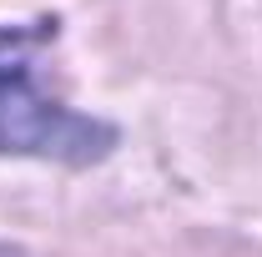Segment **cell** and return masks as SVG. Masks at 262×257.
<instances>
[{"mask_svg": "<svg viewBox=\"0 0 262 257\" xmlns=\"http://www.w3.org/2000/svg\"><path fill=\"white\" fill-rule=\"evenodd\" d=\"M56 40V20L35 26H0V152L15 157H51L86 166L116 146V131L81 116L61 101L56 86H46V46Z\"/></svg>", "mask_w": 262, "mask_h": 257, "instance_id": "obj_1", "label": "cell"}]
</instances>
